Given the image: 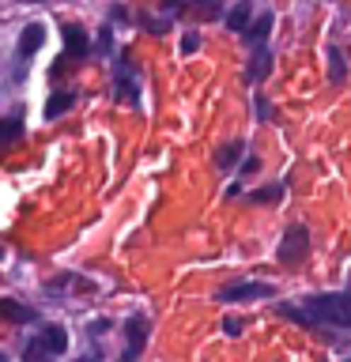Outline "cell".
Instances as JSON below:
<instances>
[{
    "instance_id": "obj_14",
    "label": "cell",
    "mask_w": 351,
    "mask_h": 362,
    "mask_svg": "<svg viewBox=\"0 0 351 362\" xmlns=\"http://www.w3.org/2000/svg\"><path fill=\"white\" fill-rule=\"evenodd\" d=\"M280 197H283V185H268V189L249 192V200H253V204H276Z\"/></svg>"
},
{
    "instance_id": "obj_10",
    "label": "cell",
    "mask_w": 351,
    "mask_h": 362,
    "mask_svg": "<svg viewBox=\"0 0 351 362\" xmlns=\"http://www.w3.org/2000/svg\"><path fill=\"white\" fill-rule=\"evenodd\" d=\"M72 102H76V95L72 90H57V95H50V102H45V117H57V113H64V110H72Z\"/></svg>"
},
{
    "instance_id": "obj_19",
    "label": "cell",
    "mask_w": 351,
    "mask_h": 362,
    "mask_svg": "<svg viewBox=\"0 0 351 362\" xmlns=\"http://www.w3.org/2000/svg\"><path fill=\"white\" fill-rule=\"evenodd\" d=\"M200 49V34H185V38H181V53H197Z\"/></svg>"
},
{
    "instance_id": "obj_8",
    "label": "cell",
    "mask_w": 351,
    "mask_h": 362,
    "mask_svg": "<svg viewBox=\"0 0 351 362\" xmlns=\"http://www.w3.org/2000/svg\"><path fill=\"white\" fill-rule=\"evenodd\" d=\"M226 30H249V4H246V0H238V4L231 8V11H226Z\"/></svg>"
},
{
    "instance_id": "obj_16",
    "label": "cell",
    "mask_w": 351,
    "mask_h": 362,
    "mask_svg": "<svg viewBox=\"0 0 351 362\" xmlns=\"http://www.w3.org/2000/svg\"><path fill=\"white\" fill-rule=\"evenodd\" d=\"M328 76H333L336 83L344 79V57H340V49H328Z\"/></svg>"
},
{
    "instance_id": "obj_15",
    "label": "cell",
    "mask_w": 351,
    "mask_h": 362,
    "mask_svg": "<svg viewBox=\"0 0 351 362\" xmlns=\"http://www.w3.org/2000/svg\"><path fill=\"white\" fill-rule=\"evenodd\" d=\"M242 151H246V147H242V144H226V147H223V151H219V155H215V163H219V166H234V163H238V158H242Z\"/></svg>"
},
{
    "instance_id": "obj_11",
    "label": "cell",
    "mask_w": 351,
    "mask_h": 362,
    "mask_svg": "<svg viewBox=\"0 0 351 362\" xmlns=\"http://www.w3.org/2000/svg\"><path fill=\"white\" fill-rule=\"evenodd\" d=\"M19 136H23V113H19V110H11V113H8V121H4V136H0V144L11 147V144L19 140Z\"/></svg>"
},
{
    "instance_id": "obj_3",
    "label": "cell",
    "mask_w": 351,
    "mask_h": 362,
    "mask_svg": "<svg viewBox=\"0 0 351 362\" xmlns=\"http://www.w3.org/2000/svg\"><path fill=\"white\" fill-rule=\"evenodd\" d=\"M272 283H249V279H238V283H226L219 291V302H249V298H272Z\"/></svg>"
},
{
    "instance_id": "obj_17",
    "label": "cell",
    "mask_w": 351,
    "mask_h": 362,
    "mask_svg": "<svg viewBox=\"0 0 351 362\" xmlns=\"http://www.w3.org/2000/svg\"><path fill=\"white\" fill-rule=\"evenodd\" d=\"M242 328H246V321H242L238 313H226V317H223V332H226V336H242Z\"/></svg>"
},
{
    "instance_id": "obj_22",
    "label": "cell",
    "mask_w": 351,
    "mask_h": 362,
    "mask_svg": "<svg viewBox=\"0 0 351 362\" xmlns=\"http://www.w3.org/2000/svg\"><path fill=\"white\" fill-rule=\"evenodd\" d=\"M76 362H98L95 355H84V358H76Z\"/></svg>"
},
{
    "instance_id": "obj_1",
    "label": "cell",
    "mask_w": 351,
    "mask_h": 362,
    "mask_svg": "<svg viewBox=\"0 0 351 362\" xmlns=\"http://www.w3.org/2000/svg\"><path fill=\"white\" fill-rule=\"evenodd\" d=\"M283 317L299 325H333V328H351V291L340 294H310L302 305H280Z\"/></svg>"
},
{
    "instance_id": "obj_5",
    "label": "cell",
    "mask_w": 351,
    "mask_h": 362,
    "mask_svg": "<svg viewBox=\"0 0 351 362\" xmlns=\"http://www.w3.org/2000/svg\"><path fill=\"white\" fill-rule=\"evenodd\" d=\"M42 42H45V27H42V23H30V27H23V34H19V45H16L19 61H27V57L38 53V49H42Z\"/></svg>"
},
{
    "instance_id": "obj_21",
    "label": "cell",
    "mask_w": 351,
    "mask_h": 362,
    "mask_svg": "<svg viewBox=\"0 0 351 362\" xmlns=\"http://www.w3.org/2000/svg\"><path fill=\"white\" fill-rule=\"evenodd\" d=\"M257 113H260V121H268V102L265 98H257Z\"/></svg>"
},
{
    "instance_id": "obj_9",
    "label": "cell",
    "mask_w": 351,
    "mask_h": 362,
    "mask_svg": "<svg viewBox=\"0 0 351 362\" xmlns=\"http://www.w3.org/2000/svg\"><path fill=\"white\" fill-rule=\"evenodd\" d=\"M268 68H272V53L265 49V45H257V53H253V61H249V79H265L268 76Z\"/></svg>"
},
{
    "instance_id": "obj_13",
    "label": "cell",
    "mask_w": 351,
    "mask_h": 362,
    "mask_svg": "<svg viewBox=\"0 0 351 362\" xmlns=\"http://www.w3.org/2000/svg\"><path fill=\"white\" fill-rule=\"evenodd\" d=\"M0 313H4L8 321H34V310H27V305H19V302H11V298L0 302Z\"/></svg>"
},
{
    "instance_id": "obj_20",
    "label": "cell",
    "mask_w": 351,
    "mask_h": 362,
    "mask_svg": "<svg viewBox=\"0 0 351 362\" xmlns=\"http://www.w3.org/2000/svg\"><path fill=\"white\" fill-rule=\"evenodd\" d=\"M45 358H50V355H45L42 347H34V344H30L27 351H23V362H45Z\"/></svg>"
},
{
    "instance_id": "obj_18",
    "label": "cell",
    "mask_w": 351,
    "mask_h": 362,
    "mask_svg": "<svg viewBox=\"0 0 351 362\" xmlns=\"http://www.w3.org/2000/svg\"><path fill=\"white\" fill-rule=\"evenodd\" d=\"M197 8L204 11V16H219V11H223V0H197Z\"/></svg>"
},
{
    "instance_id": "obj_2",
    "label": "cell",
    "mask_w": 351,
    "mask_h": 362,
    "mask_svg": "<svg viewBox=\"0 0 351 362\" xmlns=\"http://www.w3.org/2000/svg\"><path fill=\"white\" fill-rule=\"evenodd\" d=\"M306 253H310V230H306L302 223H291L287 230H283V242L276 249V257L283 260V264H299Z\"/></svg>"
},
{
    "instance_id": "obj_7",
    "label": "cell",
    "mask_w": 351,
    "mask_h": 362,
    "mask_svg": "<svg viewBox=\"0 0 351 362\" xmlns=\"http://www.w3.org/2000/svg\"><path fill=\"white\" fill-rule=\"evenodd\" d=\"M64 45H68V57H87V49H91V42H87V34H84V27H64Z\"/></svg>"
},
{
    "instance_id": "obj_6",
    "label": "cell",
    "mask_w": 351,
    "mask_h": 362,
    "mask_svg": "<svg viewBox=\"0 0 351 362\" xmlns=\"http://www.w3.org/2000/svg\"><path fill=\"white\" fill-rule=\"evenodd\" d=\"M34 347H42L45 355H61V351L68 347V332H64L61 325H50V328H42V332H38Z\"/></svg>"
},
{
    "instance_id": "obj_12",
    "label": "cell",
    "mask_w": 351,
    "mask_h": 362,
    "mask_svg": "<svg viewBox=\"0 0 351 362\" xmlns=\"http://www.w3.org/2000/svg\"><path fill=\"white\" fill-rule=\"evenodd\" d=\"M268 30H272V11H265V16H260V19L253 23V27L246 30V42H253V45H260V42L268 38Z\"/></svg>"
},
{
    "instance_id": "obj_4",
    "label": "cell",
    "mask_w": 351,
    "mask_h": 362,
    "mask_svg": "<svg viewBox=\"0 0 351 362\" xmlns=\"http://www.w3.org/2000/svg\"><path fill=\"white\" fill-rule=\"evenodd\" d=\"M125 336H129V351H125V362H132L136 355L144 351V339H147V317H129L125 321Z\"/></svg>"
}]
</instances>
